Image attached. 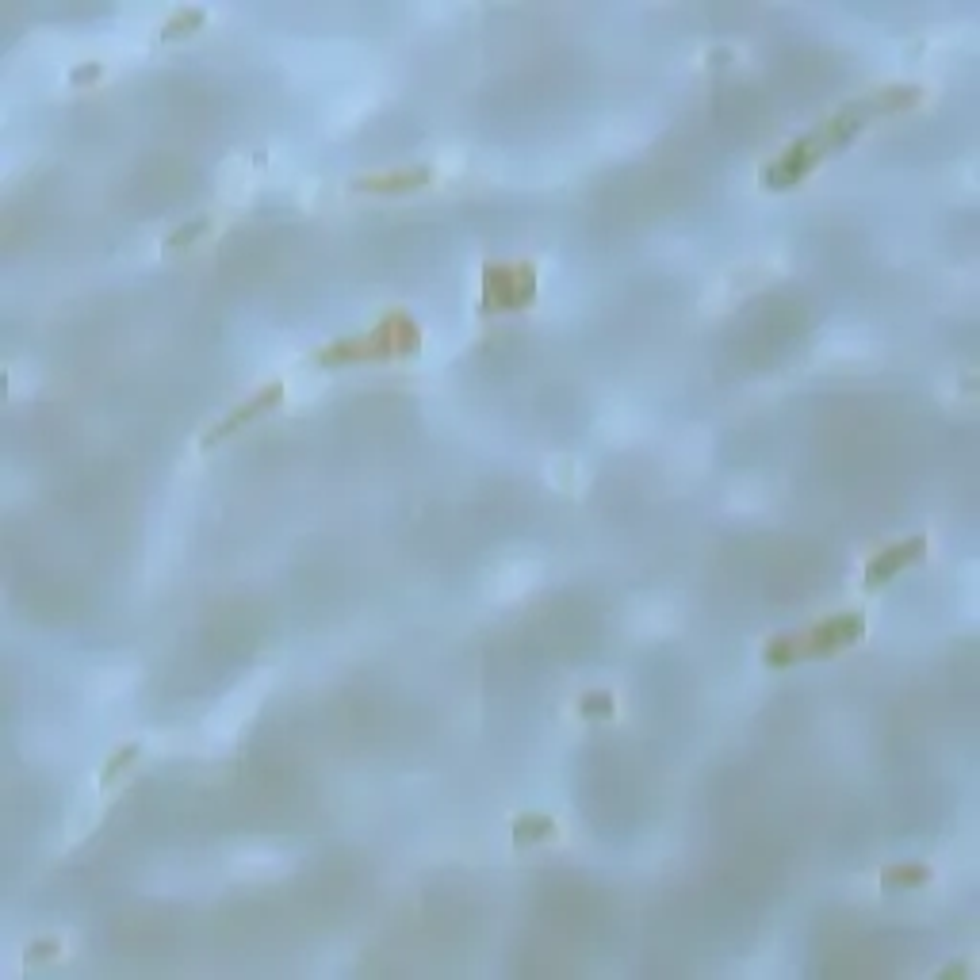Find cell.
<instances>
[{
  "instance_id": "1",
  "label": "cell",
  "mask_w": 980,
  "mask_h": 980,
  "mask_svg": "<svg viewBox=\"0 0 980 980\" xmlns=\"http://www.w3.org/2000/svg\"><path fill=\"white\" fill-rule=\"evenodd\" d=\"M915 100H919V89L915 85H889V89H873L869 96L862 100H854L847 104L843 112H835L831 119H824L816 131H808L804 138L797 142H789L785 150H781L770 165H762V184L766 188H793L797 180H804L824 157H831L835 150H843L854 134H862L869 127V119H877V115H889V112H904V108H912Z\"/></svg>"
},
{
  "instance_id": "2",
  "label": "cell",
  "mask_w": 980,
  "mask_h": 980,
  "mask_svg": "<svg viewBox=\"0 0 980 980\" xmlns=\"http://www.w3.org/2000/svg\"><path fill=\"white\" fill-rule=\"evenodd\" d=\"M862 632H866V617L862 613H839V617L812 624L804 632L778 636L774 644H766L762 663L766 667H793V663H804V659H824V655H835L843 647L858 644Z\"/></svg>"
},
{
  "instance_id": "3",
  "label": "cell",
  "mask_w": 980,
  "mask_h": 980,
  "mask_svg": "<svg viewBox=\"0 0 980 980\" xmlns=\"http://www.w3.org/2000/svg\"><path fill=\"white\" fill-rule=\"evenodd\" d=\"M418 341H422V330H418L406 314L395 311V314H387L372 334L334 341V345L318 349L314 360H318L322 368H341V364H357V360H387V357H399V353H414Z\"/></svg>"
},
{
  "instance_id": "4",
  "label": "cell",
  "mask_w": 980,
  "mask_h": 980,
  "mask_svg": "<svg viewBox=\"0 0 980 980\" xmlns=\"http://www.w3.org/2000/svg\"><path fill=\"white\" fill-rule=\"evenodd\" d=\"M533 291V265H490L483 272V303H487V311H513V307L529 303Z\"/></svg>"
},
{
  "instance_id": "5",
  "label": "cell",
  "mask_w": 980,
  "mask_h": 980,
  "mask_svg": "<svg viewBox=\"0 0 980 980\" xmlns=\"http://www.w3.org/2000/svg\"><path fill=\"white\" fill-rule=\"evenodd\" d=\"M280 399H284V383H280V379H276V383H265V387H261V391H257L253 399L238 402V406H234V410L226 414L223 422H215V425H211V429H207V433H203V437H200V448H215V445H219V441H226V437H234V433H238L242 425L257 422V418H261L265 410H272V406H276V402H280Z\"/></svg>"
},
{
  "instance_id": "6",
  "label": "cell",
  "mask_w": 980,
  "mask_h": 980,
  "mask_svg": "<svg viewBox=\"0 0 980 980\" xmlns=\"http://www.w3.org/2000/svg\"><path fill=\"white\" fill-rule=\"evenodd\" d=\"M923 552H927V536L923 533L908 536V540H900V544H892V548H885V552H877V556L869 559L866 571H862V579H866L869 590H877V586H885L892 575H900L904 567L919 563Z\"/></svg>"
},
{
  "instance_id": "7",
  "label": "cell",
  "mask_w": 980,
  "mask_h": 980,
  "mask_svg": "<svg viewBox=\"0 0 980 980\" xmlns=\"http://www.w3.org/2000/svg\"><path fill=\"white\" fill-rule=\"evenodd\" d=\"M433 173L425 165H410V169H395V173H372V177L353 180V192H379V196H395V192H414L429 184Z\"/></svg>"
},
{
  "instance_id": "8",
  "label": "cell",
  "mask_w": 980,
  "mask_h": 980,
  "mask_svg": "<svg viewBox=\"0 0 980 980\" xmlns=\"http://www.w3.org/2000/svg\"><path fill=\"white\" fill-rule=\"evenodd\" d=\"M552 835H556L552 816H521L513 824V843H536V839H552Z\"/></svg>"
},
{
  "instance_id": "9",
  "label": "cell",
  "mask_w": 980,
  "mask_h": 980,
  "mask_svg": "<svg viewBox=\"0 0 980 980\" xmlns=\"http://www.w3.org/2000/svg\"><path fill=\"white\" fill-rule=\"evenodd\" d=\"M931 881V869L927 866H892L881 873V885L885 889H912V885H923Z\"/></svg>"
},
{
  "instance_id": "10",
  "label": "cell",
  "mask_w": 980,
  "mask_h": 980,
  "mask_svg": "<svg viewBox=\"0 0 980 980\" xmlns=\"http://www.w3.org/2000/svg\"><path fill=\"white\" fill-rule=\"evenodd\" d=\"M203 8H180V12H173L169 20L161 23V39H177V35H188L192 27H200L203 23Z\"/></svg>"
},
{
  "instance_id": "11",
  "label": "cell",
  "mask_w": 980,
  "mask_h": 980,
  "mask_svg": "<svg viewBox=\"0 0 980 980\" xmlns=\"http://www.w3.org/2000/svg\"><path fill=\"white\" fill-rule=\"evenodd\" d=\"M617 701L613 693H582L579 697V716H613Z\"/></svg>"
},
{
  "instance_id": "12",
  "label": "cell",
  "mask_w": 980,
  "mask_h": 980,
  "mask_svg": "<svg viewBox=\"0 0 980 980\" xmlns=\"http://www.w3.org/2000/svg\"><path fill=\"white\" fill-rule=\"evenodd\" d=\"M134 758H138V743H127L123 751H115V755L108 758V766H104V774H100V781H104V785H112V781L119 778V774H123L127 766H131Z\"/></svg>"
},
{
  "instance_id": "13",
  "label": "cell",
  "mask_w": 980,
  "mask_h": 980,
  "mask_svg": "<svg viewBox=\"0 0 980 980\" xmlns=\"http://www.w3.org/2000/svg\"><path fill=\"white\" fill-rule=\"evenodd\" d=\"M203 230H207V219H196V223L180 226V230H173V234L165 238V249H180V245H192L203 234Z\"/></svg>"
},
{
  "instance_id": "14",
  "label": "cell",
  "mask_w": 980,
  "mask_h": 980,
  "mask_svg": "<svg viewBox=\"0 0 980 980\" xmlns=\"http://www.w3.org/2000/svg\"><path fill=\"white\" fill-rule=\"evenodd\" d=\"M100 77V66L92 62V66H77L73 73H69V81H96Z\"/></svg>"
}]
</instances>
